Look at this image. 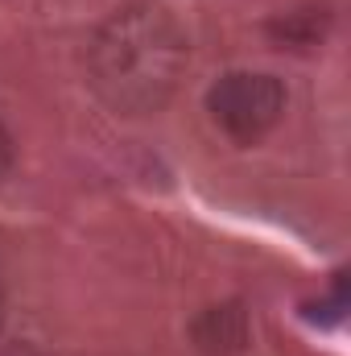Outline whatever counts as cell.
Instances as JSON below:
<instances>
[{
	"mask_svg": "<svg viewBox=\"0 0 351 356\" xmlns=\"http://www.w3.org/2000/svg\"><path fill=\"white\" fill-rule=\"evenodd\" d=\"M190 340L203 356H240L252 340L244 302H215L190 323Z\"/></svg>",
	"mask_w": 351,
	"mask_h": 356,
	"instance_id": "3",
	"label": "cell"
},
{
	"mask_svg": "<svg viewBox=\"0 0 351 356\" xmlns=\"http://www.w3.org/2000/svg\"><path fill=\"white\" fill-rule=\"evenodd\" d=\"M12 170V137H8V129H4V120H0V178Z\"/></svg>",
	"mask_w": 351,
	"mask_h": 356,
	"instance_id": "4",
	"label": "cell"
},
{
	"mask_svg": "<svg viewBox=\"0 0 351 356\" xmlns=\"http://www.w3.org/2000/svg\"><path fill=\"white\" fill-rule=\"evenodd\" d=\"M207 112L232 145H261L285 116V88L264 71H228L207 88Z\"/></svg>",
	"mask_w": 351,
	"mask_h": 356,
	"instance_id": "2",
	"label": "cell"
},
{
	"mask_svg": "<svg viewBox=\"0 0 351 356\" xmlns=\"http://www.w3.org/2000/svg\"><path fill=\"white\" fill-rule=\"evenodd\" d=\"M0 356H46L42 348H33V344H12V348H4Z\"/></svg>",
	"mask_w": 351,
	"mask_h": 356,
	"instance_id": "5",
	"label": "cell"
},
{
	"mask_svg": "<svg viewBox=\"0 0 351 356\" xmlns=\"http://www.w3.org/2000/svg\"><path fill=\"white\" fill-rule=\"evenodd\" d=\"M0 327H4V290H0Z\"/></svg>",
	"mask_w": 351,
	"mask_h": 356,
	"instance_id": "6",
	"label": "cell"
},
{
	"mask_svg": "<svg viewBox=\"0 0 351 356\" xmlns=\"http://www.w3.org/2000/svg\"><path fill=\"white\" fill-rule=\"evenodd\" d=\"M190 42L170 8L132 0L108 13L87 42V83L120 116H149L174 99Z\"/></svg>",
	"mask_w": 351,
	"mask_h": 356,
	"instance_id": "1",
	"label": "cell"
}]
</instances>
